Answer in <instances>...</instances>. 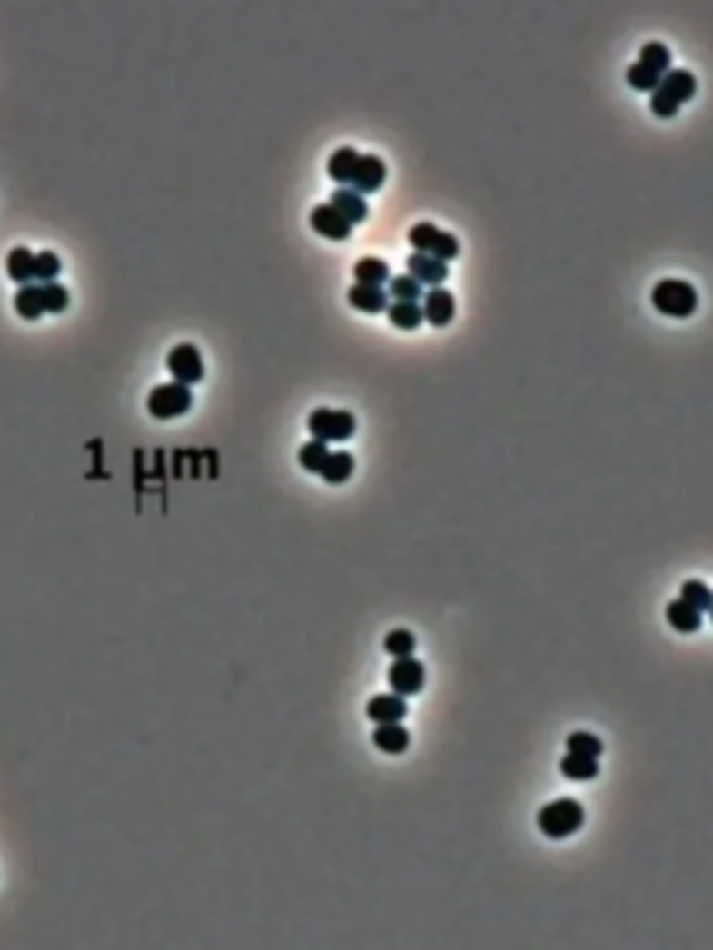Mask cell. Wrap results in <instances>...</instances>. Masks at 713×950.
Instances as JSON below:
<instances>
[{
	"instance_id": "obj_1",
	"label": "cell",
	"mask_w": 713,
	"mask_h": 950,
	"mask_svg": "<svg viewBox=\"0 0 713 950\" xmlns=\"http://www.w3.org/2000/svg\"><path fill=\"white\" fill-rule=\"evenodd\" d=\"M584 825V808L574 801V797H558L540 808L537 815V828L547 835V838H568Z\"/></svg>"
},
{
	"instance_id": "obj_2",
	"label": "cell",
	"mask_w": 713,
	"mask_h": 950,
	"mask_svg": "<svg viewBox=\"0 0 713 950\" xmlns=\"http://www.w3.org/2000/svg\"><path fill=\"white\" fill-rule=\"evenodd\" d=\"M652 306L659 309L662 316H673V320H687L697 309V289L683 279H662L656 289H652Z\"/></svg>"
},
{
	"instance_id": "obj_3",
	"label": "cell",
	"mask_w": 713,
	"mask_h": 950,
	"mask_svg": "<svg viewBox=\"0 0 713 950\" xmlns=\"http://www.w3.org/2000/svg\"><path fill=\"white\" fill-rule=\"evenodd\" d=\"M191 404H194L191 387L173 381V384H160L150 391V398H146V411L153 414L156 421H170V418H181V414L191 411Z\"/></svg>"
},
{
	"instance_id": "obj_4",
	"label": "cell",
	"mask_w": 713,
	"mask_h": 950,
	"mask_svg": "<svg viewBox=\"0 0 713 950\" xmlns=\"http://www.w3.org/2000/svg\"><path fill=\"white\" fill-rule=\"evenodd\" d=\"M408 242H411V248H415L418 255H431L439 258V262H445V265H449V258L459 255V242H455L449 232L435 228V224H415V228L408 232Z\"/></svg>"
},
{
	"instance_id": "obj_5",
	"label": "cell",
	"mask_w": 713,
	"mask_h": 950,
	"mask_svg": "<svg viewBox=\"0 0 713 950\" xmlns=\"http://www.w3.org/2000/svg\"><path fill=\"white\" fill-rule=\"evenodd\" d=\"M357 431L351 411H330V408H316L310 414V435L316 441H347Z\"/></svg>"
},
{
	"instance_id": "obj_6",
	"label": "cell",
	"mask_w": 713,
	"mask_h": 950,
	"mask_svg": "<svg viewBox=\"0 0 713 950\" xmlns=\"http://www.w3.org/2000/svg\"><path fill=\"white\" fill-rule=\"evenodd\" d=\"M388 682H391V693H398L408 699V696L421 693V686H425V666L418 662L415 655L394 658V666H391V672H388Z\"/></svg>"
},
{
	"instance_id": "obj_7",
	"label": "cell",
	"mask_w": 713,
	"mask_h": 950,
	"mask_svg": "<svg viewBox=\"0 0 713 950\" xmlns=\"http://www.w3.org/2000/svg\"><path fill=\"white\" fill-rule=\"evenodd\" d=\"M167 371L173 373V381H177V384L191 387V384H197V381L204 377V360H201V353H197L191 343H181V347L170 350Z\"/></svg>"
},
{
	"instance_id": "obj_8",
	"label": "cell",
	"mask_w": 713,
	"mask_h": 950,
	"mask_svg": "<svg viewBox=\"0 0 713 950\" xmlns=\"http://www.w3.org/2000/svg\"><path fill=\"white\" fill-rule=\"evenodd\" d=\"M384 180H388V167H384V160H381V156H361V160H357V170H353L351 191H357L361 197H367V193L381 191V187H384Z\"/></svg>"
},
{
	"instance_id": "obj_9",
	"label": "cell",
	"mask_w": 713,
	"mask_h": 950,
	"mask_svg": "<svg viewBox=\"0 0 713 950\" xmlns=\"http://www.w3.org/2000/svg\"><path fill=\"white\" fill-rule=\"evenodd\" d=\"M310 224H312V232L323 234V238H330V242H347V238H351V228H353L351 221L340 218V214L330 204L312 207Z\"/></svg>"
},
{
	"instance_id": "obj_10",
	"label": "cell",
	"mask_w": 713,
	"mask_h": 950,
	"mask_svg": "<svg viewBox=\"0 0 713 950\" xmlns=\"http://www.w3.org/2000/svg\"><path fill=\"white\" fill-rule=\"evenodd\" d=\"M408 275L415 279V282L421 285H431V289H439L445 279H449V265L445 262H439V258H431V255H411L408 258Z\"/></svg>"
},
{
	"instance_id": "obj_11",
	"label": "cell",
	"mask_w": 713,
	"mask_h": 950,
	"mask_svg": "<svg viewBox=\"0 0 713 950\" xmlns=\"http://www.w3.org/2000/svg\"><path fill=\"white\" fill-rule=\"evenodd\" d=\"M404 713H408V699L398 693H381L367 703V719L374 723H401Z\"/></svg>"
},
{
	"instance_id": "obj_12",
	"label": "cell",
	"mask_w": 713,
	"mask_h": 950,
	"mask_svg": "<svg viewBox=\"0 0 713 950\" xmlns=\"http://www.w3.org/2000/svg\"><path fill=\"white\" fill-rule=\"evenodd\" d=\"M421 316H425V322H431V326H449L455 316V296L445 292V289H431L425 296V302H421Z\"/></svg>"
},
{
	"instance_id": "obj_13",
	"label": "cell",
	"mask_w": 713,
	"mask_h": 950,
	"mask_svg": "<svg viewBox=\"0 0 713 950\" xmlns=\"http://www.w3.org/2000/svg\"><path fill=\"white\" fill-rule=\"evenodd\" d=\"M659 92L669 95L676 105H683L697 95V78L689 75V72H683V68H669V72L659 78Z\"/></svg>"
},
{
	"instance_id": "obj_14",
	"label": "cell",
	"mask_w": 713,
	"mask_h": 950,
	"mask_svg": "<svg viewBox=\"0 0 713 950\" xmlns=\"http://www.w3.org/2000/svg\"><path fill=\"white\" fill-rule=\"evenodd\" d=\"M330 207H333V211H337L343 221H351V224H361V221L367 218V201H363L357 191H351V187H340V191H333V197H330Z\"/></svg>"
},
{
	"instance_id": "obj_15",
	"label": "cell",
	"mask_w": 713,
	"mask_h": 950,
	"mask_svg": "<svg viewBox=\"0 0 713 950\" xmlns=\"http://www.w3.org/2000/svg\"><path fill=\"white\" fill-rule=\"evenodd\" d=\"M411 744V733L404 730L401 723H377L374 727V747L384 754H404Z\"/></svg>"
},
{
	"instance_id": "obj_16",
	"label": "cell",
	"mask_w": 713,
	"mask_h": 950,
	"mask_svg": "<svg viewBox=\"0 0 713 950\" xmlns=\"http://www.w3.org/2000/svg\"><path fill=\"white\" fill-rule=\"evenodd\" d=\"M347 299H351V306L361 309V312H384L391 302L388 292H384L381 285H351Z\"/></svg>"
},
{
	"instance_id": "obj_17",
	"label": "cell",
	"mask_w": 713,
	"mask_h": 950,
	"mask_svg": "<svg viewBox=\"0 0 713 950\" xmlns=\"http://www.w3.org/2000/svg\"><path fill=\"white\" fill-rule=\"evenodd\" d=\"M14 309L21 320H41L45 316V302H41V285L31 282V285H21L17 296H14Z\"/></svg>"
},
{
	"instance_id": "obj_18",
	"label": "cell",
	"mask_w": 713,
	"mask_h": 950,
	"mask_svg": "<svg viewBox=\"0 0 713 950\" xmlns=\"http://www.w3.org/2000/svg\"><path fill=\"white\" fill-rule=\"evenodd\" d=\"M320 475H323L330 486L347 482V479L353 475V455H351V451H330V455H326V462H323V469H320Z\"/></svg>"
},
{
	"instance_id": "obj_19",
	"label": "cell",
	"mask_w": 713,
	"mask_h": 950,
	"mask_svg": "<svg viewBox=\"0 0 713 950\" xmlns=\"http://www.w3.org/2000/svg\"><path fill=\"white\" fill-rule=\"evenodd\" d=\"M639 64L662 78L673 68V54H669V48L659 45V41H649V45H642V52H639Z\"/></svg>"
},
{
	"instance_id": "obj_20",
	"label": "cell",
	"mask_w": 713,
	"mask_h": 950,
	"mask_svg": "<svg viewBox=\"0 0 713 950\" xmlns=\"http://www.w3.org/2000/svg\"><path fill=\"white\" fill-rule=\"evenodd\" d=\"M666 621H669L676 631H700L703 615L697 611V608H689L687 601H679V598H676V601L666 608Z\"/></svg>"
},
{
	"instance_id": "obj_21",
	"label": "cell",
	"mask_w": 713,
	"mask_h": 950,
	"mask_svg": "<svg viewBox=\"0 0 713 950\" xmlns=\"http://www.w3.org/2000/svg\"><path fill=\"white\" fill-rule=\"evenodd\" d=\"M353 279H357V285H381L384 289L391 282V272L381 258H361L353 265Z\"/></svg>"
},
{
	"instance_id": "obj_22",
	"label": "cell",
	"mask_w": 713,
	"mask_h": 950,
	"mask_svg": "<svg viewBox=\"0 0 713 950\" xmlns=\"http://www.w3.org/2000/svg\"><path fill=\"white\" fill-rule=\"evenodd\" d=\"M7 275L21 285L35 282V252H27V248H14L11 255H7Z\"/></svg>"
},
{
	"instance_id": "obj_23",
	"label": "cell",
	"mask_w": 713,
	"mask_h": 950,
	"mask_svg": "<svg viewBox=\"0 0 713 950\" xmlns=\"http://www.w3.org/2000/svg\"><path fill=\"white\" fill-rule=\"evenodd\" d=\"M388 320L398 326V330H418L421 322H425V316H421V306L418 302H388Z\"/></svg>"
},
{
	"instance_id": "obj_24",
	"label": "cell",
	"mask_w": 713,
	"mask_h": 950,
	"mask_svg": "<svg viewBox=\"0 0 713 950\" xmlns=\"http://www.w3.org/2000/svg\"><path fill=\"white\" fill-rule=\"evenodd\" d=\"M357 160H361V153L351 150V146H343V150H337V153L330 156L326 170H330V177L337 180V183H351L353 170H357Z\"/></svg>"
},
{
	"instance_id": "obj_25",
	"label": "cell",
	"mask_w": 713,
	"mask_h": 950,
	"mask_svg": "<svg viewBox=\"0 0 713 950\" xmlns=\"http://www.w3.org/2000/svg\"><path fill=\"white\" fill-rule=\"evenodd\" d=\"M560 774L568 781H591L598 777V760L595 757H581V754H568L560 760Z\"/></svg>"
},
{
	"instance_id": "obj_26",
	"label": "cell",
	"mask_w": 713,
	"mask_h": 950,
	"mask_svg": "<svg viewBox=\"0 0 713 950\" xmlns=\"http://www.w3.org/2000/svg\"><path fill=\"white\" fill-rule=\"evenodd\" d=\"M679 601H687L689 608H697V611L703 615V611H710L713 608V594L703 580H687V584H683V594H679Z\"/></svg>"
},
{
	"instance_id": "obj_27",
	"label": "cell",
	"mask_w": 713,
	"mask_h": 950,
	"mask_svg": "<svg viewBox=\"0 0 713 950\" xmlns=\"http://www.w3.org/2000/svg\"><path fill=\"white\" fill-rule=\"evenodd\" d=\"M388 292L394 296V302H418L421 299V282H415L411 275H394L388 282Z\"/></svg>"
},
{
	"instance_id": "obj_28",
	"label": "cell",
	"mask_w": 713,
	"mask_h": 950,
	"mask_svg": "<svg viewBox=\"0 0 713 950\" xmlns=\"http://www.w3.org/2000/svg\"><path fill=\"white\" fill-rule=\"evenodd\" d=\"M41 285V302L45 312H65L68 309V289L58 282H38Z\"/></svg>"
},
{
	"instance_id": "obj_29",
	"label": "cell",
	"mask_w": 713,
	"mask_h": 950,
	"mask_svg": "<svg viewBox=\"0 0 713 950\" xmlns=\"http://www.w3.org/2000/svg\"><path fill=\"white\" fill-rule=\"evenodd\" d=\"M601 740L591 737V733H570L568 737V754H581V757H601Z\"/></svg>"
},
{
	"instance_id": "obj_30",
	"label": "cell",
	"mask_w": 713,
	"mask_h": 950,
	"mask_svg": "<svg viewBox=\"0 0 713 950\" xmlns=\"http://www.w3.org/2000/svg\"><path fill=\"white\" fill-rule=\"evenodd\" d=\"M326 455H330V451H326V441H316V438H312V441H306V445L299 449V465L310 469V472H320Z\"/></svg>"
},
{
	"instance_id": "obj_31",
	"label": "cell",
	"mask_w": 713,
	"mask_h": 950,
	"mask_svg": "<svg viewBox=\"0 0 713 950\" xmlns=\"http://www.w3.org/2000/svg\"><path fill=\"white\" fill-rule=\"evenodd\" d=\"M58 272H62V262H58L54 252H41V255H35V282H54Z\"/></svg>"
},
{
	"instance_id": "obj_32",
	"label": "cell",
	"mask_w": 713,
	"mask_h": 950,
	"mask_svg": "<svg viewBox=\"0 0 713 950\" xmlns=\"http://www.w3.org/2000/svg\"><path fill=\"white\" fill-rule=\"evenodd\" d=\"M384 652L394 655V658H404V655H411V652H415V635H411V631H404V628L391 631L388 638H384Z\"/></svg>"
},
{
	"instance_id": "obj_33",
	"label": "cell",
	"mask_w": 713,
	"mask_h": 950,
	"mask_svg": "<svg viewBox=\"0 0 713 950\" xmlns=\"http://www.w3.org/2000/svg\"><path fill=\"white\" fill-rule=\"evenodd\" d=\"M625 78H629V85L639 92H656L659 89V75L656 72H649V68H642V64H632L629 72H625Z\"/></svg>"
},
{
	"instance_id": "obj_34",
	"label": "cell",
	"mask_w": 713,
	"mask_h": 950,
	"mask_svg": "<svg viewBox=\"0 0 713 950\" xmlns=\"http://www.w3.org/2000/svg\"><path fill=\"white\" fill-rule=\"evenodd\" d=\"M676 109H679V105H676L673 99H669V95H662L659 89L652 92V113H656V116L669 119V116H676Z\"/></svg>"
}]
</instances>
